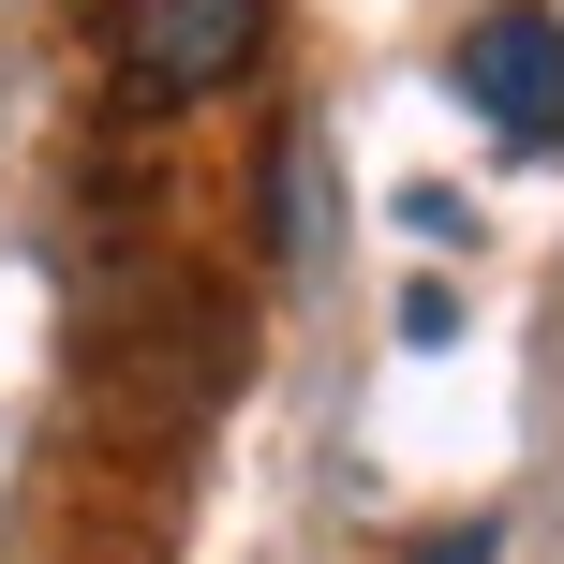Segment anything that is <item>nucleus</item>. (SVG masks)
Wrapping results in <instances>:
<instances>
[{
  "mask_svg": "<svg viewBox=\"0 0 564 564\" xmlns=\"http://www.w3.org/2000/svg\"><path fill=\"white\" fill-rule=\"evenodd\" d=\"M446 75H460V105H476L490 134L520 149V164H535V149H564V15H550V0H506V15H476Z\"/></svg>",
  "mask_w": 564,
  "mask_h": 564,
  "instance_id": "obj_1",
  "label": "nucleus"
},
{
  "mask_svg": "<svg viewBox=\"0 0 564 564\" xmlns=\"http://www.w3.org/2000/svg\"><path fill=\"white\" fill-rule=\"evenodd\" d=\"M268 0H119V59H134L149 105H208L224 75H253Z\"/></svg>",
  "mask_w": 564,
  "mask_h": 564,
  "instance_id": "obj_2",
  "label": "nucleus"
},
{
  "mask_svg": "<svg viewBox=\"0 0 564 564\" xmlns=\"http://www.w3.org/2000/svg\"><path fill=\"white\" fill-rule=\"evenodd\" d=\"M506 535H490V520H460V535H416V564H490Z\"/></svg>",
  "mask_w": 564,
  "mask_h": 564,
  "instance_id": "obj_3",
  "label": "nucleus"
}]
</instances>
